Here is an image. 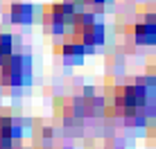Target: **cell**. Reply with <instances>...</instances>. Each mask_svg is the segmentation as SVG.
I'll return each mask as SVG.
<instances>
[{
  "instance_id": "ba28073f",
  "label": "cell",
  "mask_w": 156,
  "mask_h": 149,
  "mask_svg": "<svg viewBox=\"0 0 156 149\" xmlns=\"http://www.w3.org/2000/svg\"><path fill=\"white\" fill-rule=\"evenodd\" d=\"M55 52L59 57H63V59L73 61V59H82V57L86 54V47L82 43H77L75 39H68V41H63V43H59L55 47Z\"/></svg>"
},
{
  "instance_id": "9c48e42d",
  "label": "cell",
  "mask_w": 156,
  "mask_h": 149,
  "mask_svg": "<svg viewBox=\"0 0 156 149\" xmlns=\"http://www.w3.org/2000/svg\"><path fill=\"white\" fill-rule=\"evenodd\" d=\"M14 52V41L9 34H5V32H0V61L5 59L7 54H12Z\"/></svg>"
},
{
  "instance_id": "277c9868",
  "label": "cell",
  "mask_w": 156,
  "mask_h": 149,
  "mask_svg": "<svg viewBox=\"0 0 156 149\" xmlns=\"http://www.w3.org/2000/svg\"><path fill=\"white\" fill-rule=\"evenodd\" d=\"M77 5H73L70 0H61V2L55 5H45L43 7V25H45L48 32H55V34H61L73 25L75 14H77Z\"/></svg>"
},
{
  "instance_id": "52a82bcc",
  "label": "cell",
  "mask_w": 156,
  "mask_h": 149,
  "mask_svg": "<svg viewBox=\"0 0 156 149\" xmlns=\"http://www.w3.org/2000/svg\"><path fill=\"white\" fill-rule=\"evenodd\" d=\"M9 14V20L16 25H30L32 18H34V7L27 2H12L7 9Z\"/></svg>"
},
{
  "instance_id": "3957f363",
  "label": "cell",
  "mask_w": 156,
  "mask_h": 149,
  "mask_svg": "<svg viewBox=\"0 0 156 149\" xmlns=\"http://www.w3.org/2000/svg\"><path fill=\"white\" fill-rule=\"evenodd\" d=\"M70 27H73V36H70V39H75L77 43H82L86 50L104 43V36H106L104 25H100L98 20L93 18V14L79 12V9H77L75 20H73Z\"/></svg>"
},
{
  "instance_id": "7a4b0ae2",
  "label": "cell",
  "mask_w": 156,
  "mask_h": 149,
  "mask_svg": "<svg viewBox=\"0 0 156 149\" xmlns=\"http://www.w3.org/2000/svg\"><path fill=\"white\" fill-rule=\"evenodd\" d=\"M32 79V59L30 54L12 52L0 61V84L5 86H25Z\"/></svg>"
},
{
  "instance_id": "8992f818",
  "label": "cell",
  "mask_w": 156,
  "mask_h": 149,
  "mask_svg": "<svg viewBox=\"0 0 156 149\" xmlns=\"http://www.w3.org/2000/svg\"><path fill=\"white\" fill-rule=\"evenodd\" d=\"M129 34H131V39L136 41L138 45H154V41H156V23H154V18L147 16L145 20H138L136 25L129 27Z\"/></svg>"
},
{
  "instance_id": "5b68a950",
  "label": "cell",
  "mask_w": 156,
  "mask_h": 149,
  "mask_svg": "<svg viewBox=\"0 0 156 149\" xmlns=\"http://www.w3.org/2000/svg\"><path fill=\"white\" fill-rule=\"evenodd\" d=\"M20 138V124L14 115L0 111V149H14L16 140Z\"/></svg>"
},
{
  "instance_id": "6da1fadb",
  "label": "cell",
  "mask_w": 156,
  "mask_h": 149,
  "mask_svg": "<svg viewBox=\"0 0 156 149\" xmlns=\"http://www.w3.org/2000/svg\"><path fill=\"white\" fill-rule=\"evenodd\" d=\"M152 88H154V77L149 74V79L136 77L131 81H122L115 84L111 88V111L115 115H143L145 109H152Z\"/></svg>"
},
{
  "instance_id": "30bf717a",
  "label": "cell",
  "mask_w": 156,
  "mask_h": 149,
  "mask_svg": "<svg viewBox=\"0 0 156 149\" xmlns=\"http://www.w3.org/2000/svg\"><path fill=\"white\" fill-rule=\"evenodd\" d=\"M70 2L77 5V7H79V5H86V7H102L106 0H70Z\"/></svg>"
}]
</instances>
